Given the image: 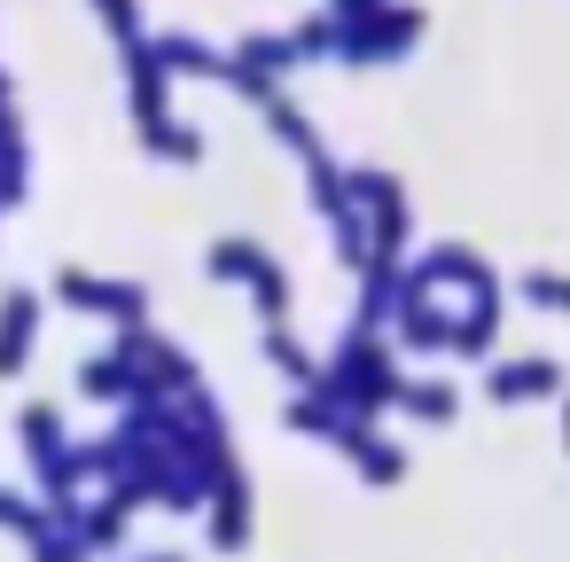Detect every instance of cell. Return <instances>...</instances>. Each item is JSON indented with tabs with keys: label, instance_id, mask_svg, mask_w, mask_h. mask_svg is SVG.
Here are the masks:
<instances>
[{
	"label": "cell",
	"instance_id": "2",
	"mask_svg": "<svg viewBox=\"0 0 570 562\" xmlns=\"http://www.w3.org/2000/svg\"><path fill=\"white\" fill-rule=\"evenodd\" d=\"M523 297L547 305V313H570V282L562 274H523Z\"/></svg>",
	"mask_w": 570,
	"mask_h": 562
},
{
	"label": "cell",
	"instance_id": "3",
	"mask_svg": "<svg viewBox=\"0 0 570 562\" xmlns=\"http://www.w3.org/2000/svg\"><path fill=\"white\" fill-rule=\"evenodd\" d=\"M562 445H570V398H562Z\"/></svg>",
	"mask_w": 570,
	"mask_h": 562
},
{
	"label": "cell",
	"instance_id": "1",
	"mask_svg": "<svg viewBox=\"0 0 570 562\" xmlns=\"http://www.w3.org/2000/svg\"><path fill=\"white\" fill-rule=\"evenodd\" d=\"M492 391L500 398H547V391H562V367L554 359H515V367H500Z\"/></svg>",
	"mask_w": 570,
	"mask_h": 562
}]
</instances>
